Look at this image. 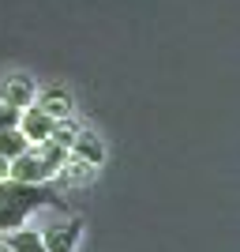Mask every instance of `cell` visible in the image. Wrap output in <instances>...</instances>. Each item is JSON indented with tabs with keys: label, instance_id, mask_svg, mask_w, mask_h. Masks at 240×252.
<instances>
[{
	"label": "cell",
	"instance_id": "obj_1",
	"mask_svg": "<svg viewBox=\"0 0 240 252\" xmlns=\"http://www.w3.org/2000/svg\"><path fill=\"white\" fill-rule=\"evenodd\" d=\"M56 207L64 211V200H56L49 192V185H23V181H0V233H11L27 226L34 211Z\"/></svg>",
	"mask_w": 240,
	"mask_h": 252
},
{
	"label": "cell",
	"instance_id": "obj_4",
	"mask_svg": "<svg viewBox=\"0 0 240 252\" xmlns=\"http://www.w3.org/2000/svg\"><path fill=\"white\" fill-rule=\"evenodd\" d=\"M34 98H38V83H34V75L11 72V75L0 79V102L15 105V109H27V105H34Z\"/></svg>",
	"mask_w": 240,
	"mask_h": 252
},
{
	"label": "cell",
	"instance_id": "obj_11",
	"mask_svg": "<svg viewBox=\"0 0 240 252\" xmlns=\"http://www.w3.org/2000/svg\"><path fill=\"white\" fill-rule=\"evenodd\" d=\"M19 113H23V109L0 102V132H4V128H19Z\"/></svg>",
	"mask_w": 240,
	"mask_h": 252
},
{
	"label": "cell",
	"instance_id": "obj_8",
	"mask_svg": "<svg viewBox=\"0 0 240 252\" xmlns=\"http://www.w3.org/2000/svg\"><path fill=\"white\" fill-rule=\"evenodd\" d=\"M53 177L60 181V185H68V189H79V185H86V181L94 177V166H90V162H83V158H75V155H68L60 166H56V173H53Z\"/></svg>",
	"mask_w": 240,
	"mask_h": 252
},
{
	"label": "cell",
	"instance_id": "obj_7",
	"mask_svg": "<svg viewBox=\"0 0 240 252\" xmlns=\"http://www.w3.org/2000/svg\"><path fill=\"white\" fill-rule=\"evenodd\" d=\"M34 105H38V109H45V113H49L53 121H64V117H72V109H75L72 94H68V91H60V87H49V91H38Z\"/></svg>",
	"mask_w": 240,
	"mask_h": 252
},
{
	"label": "cell",
	"instance_id": "obj_3",
	"mask_svg": "<svg viewBox=\"0 0 240 252\" xmlns=\"http://www.w3.org/2000/svg\"><path fill=\"white\" fill-rule=\"evenodd\" d=\"M79 237H83V219L79 215H72V219H64V222H53V226L42 230L45 252H75Z\"/></svg>",
	"mask_w": 240,
	"mask_h": 252
},
{
	"label": "cell",
	"instance_id": "obj_2",
	"mask_svg": "<svg viewBox=\"0 0 240 252\" xmlns=\"http://www.w3.org/2000/svg\"><path fill=\"white\" fill-rule=\"evenodd\" d=\"M8 177L23 181V185H49V181H53V166L42 158L38 147H27L19 158H11V162H8Z\"/></svg>",
	"mask_w": 240,
	"mask_h": 252
},
{
	"label": "cell",
	"instance_id": "obj_5",
	"mask_svg": "<svg viewBox=\"0 0 240 252\" xmlns=\"http://www.w3.org/2000/svg\"><path fill=\"white\" fill-rule=\"evenodd\" d=\"M53 125H56V121H53L45 109H38V105H27L19 113V132L27 136L30 147H38V143H45V139L53 136Z\"/></svg>",
	"mask_w": 240,
	"mask_h": 252
},
{
	"label": "cell",
	"instance_id": "obj_9",
	"mask_svg": "<svg viewBox=\"0 0 240 252\" xmlns=\"http://www.w3.org/2000/svg\"><path fill=\"white\" fill-rule=\"evenodd\" d=\"M0 241L8 245V252H45L42 230H27V226H19L11 233H0Z\"/></svg>",
	"mask_w": 240,
	"mask_h": 252
},
{
	"label": "cell",
	"instance_id": "obj_6",
	"mask_svg": "<svg viewBox=\"0 0 240 252\" xmlns=\"http://www.w3.org/2000/svg\"><path fill=\"white\" fill-rule=\"evenodd\" d=\"M72 155L83 158V162H90V166L98 169V166L105 162V143L98 139L94 128H79V132H75V139H72Z\"/></svg>",
	"mask_w": 240,
	"mask_h": 252
},
{
	"label": "cell",
	"instance_id": "obj_10",
	"mask_svg": "<svg viewBox=\"0 0 240 252\" xmlns=\"http://www.w3.org/2000/svg\"><path fill=\"white\" fill-rule=\"evenodd\" d=\"M30 147V143H27V136H23L19 128H4V132H0V158H19L23 151Z\"/></svg>",
	"mask_w": 240,
	"mask_h": 252
},
{
	"label": "cell",
	"instance_id": "obj_12",
	"mask_svg": "<svg viewBox=\"0 0 240 252\" xmlns=\"http://www.w3.org/2000/svg\"><path fill=\"white\" fill-rule=\"evenodd\" d=\"M0 181H8V158H0Z\"/></svg>",
	"mask_w": 240,
	"mask_h": 252
}]
</instances>
